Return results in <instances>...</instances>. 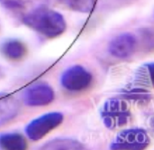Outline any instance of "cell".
<instances>
[{
  "mask_svg": "<svg viewBox=\"0 0 154 150\" xmlns=\"http://www.w3.org/2000/svg\"><path fill=\"white\" fill-rule=\"evenodd\" d=\"M23 22L31 29L49 38L60 35L66 29L63 16L46 5L36 7L24 14Z\"/></svg>",
  "mask_w": 154,
  "mask_h": 150,
  "instance_id": "obj_1",
  "label": "cell"
},
{
  "mask_svg": "<svg viewBox=\"0 0 154 150\" xmlns=\"http://www.w3.org/2000/svg\"><path fill=\"white\" fill-rule=\"evenodd\" d=\"M100 116L104 125L109 129H116L126 125L131 117L127 101L122 98H111L105 101Z\"/></svg>",
  "mask_w": 154,
  "mask_h": 150,
  "instance_id": "obj_2",
  "label": "cell"
},
{
  "mask_svg": "<svg viewBox=\"0 0 154 150\" xmlns=\"http://www.w3.org/2000/svg\"><path fill=\"white\" fill-rule=\"evenodd\" d=\"M148 133L142 129H130L121 131L110 144L111 149L141 150L150 145Z\"/></svg>",
  "mask_w": 154,
  "mask_h": 150,
  "instance_id": "obj_3",
  "label": "cell"
},
{
  "mask_svg": "<svg viewBox=\"0 0 154 150\" xmlns=\"http://www.w3.org/2000/svg\"><path fill=\"white\" fill-rule=\"evenodd\" d=\"M63 120V114L60 112H49L39 118L32 120L25 127L26 136L33 140L37 141L45 137L49 132L56 129L61 124Z\"/></svg>",
  "mask_w": 154,
  "mask_h": 150,
  "instance_id": "obj_4",
  "label": "cell"
},
{
  "mask_svg": "<svg viewBox=\"0 0 154 150\" xmlns=\"http://www.w3.org/2000/svg\"><path fill=\"white\" fill-rule=\"evenodd\" d=\"M91 73L81 65H73L69 67L60 77L62 87L70 91H83L91 84Z\"/></svg>",
  "mask_w": 154,
  "mask_h": 150,
  "instance_id": "obj_5",
  "label": "cell"
},
{
  "mask_svg": "<svg viewBox=\"0 0 154 150\" xmlns=\"http://www.w3.org/2000/svg\"><path fill=\"white\" fill-rule=\"evenodd\" d=\"M21 98L27 106H45L54 100V91L51 87L46 83H36L25 88L21 94Z\"/></svg>",
  "mask_w": 154,
  "mask_h": 150,
  "instance_id": "obj_6",
  "label": "cell"
},
{
  "mask_svg": "<svg viewBox=\"0 0 154 150\" xmlns=\"http://www.w3.org/2000/svg\"><path fill=\"white\" fill-rule=\"evenodd\" d=\"M136 46V37L131 33H123L111 40L108 45V52L116 58L125 59L133 55Z\"/></svg>",
  "mask_w": 154,
  "mask_h": 150,
  "instance_id": "obj_7",
  "label": "cell"
},
{
  "mask_svg": "<svg viewBox=\"0 0 154 150\" xmlns=\"http://www.w3.org/2000/svg\"><path fill=\"white\" fill-rule=\"evenodd\" d=\"M19 110V102L12 94L0 92V127L14 119Z\"/></svg>",
  "mask_w": 154,
  "mask_h": 150,
  "instance_id": "obj_8",
  "label": "cell"
},
{
  "mask_svg": "<svg viewBox=\"0 0 154 150\" xmlns=\"http://www.w3.org/2000/svg\"><path fill=\"white\" fill-rule=\"evenodd\" d=\"M49 0H0V4L8 10L28 13L31 10L46 5Z\"/></svg>",
  "mask_w": 154,
  "mask_h": 150,
  "instance_id": "obj_9",
  "label": "cell"
},
{
  "mask_svg": "<svg viewBox=\"0 0 154 150\" xmlns=\"http://www.w3.org/2000/svg\"><path fill=\"white\" fill-rule=\"evenodd\" d=\"M1 52L6 58L16 61L24 57L26 53V47L19 40L10 39L2 44Z\"/></svg>",
  "mask_w": 154,
  "mask_h": 150,
  "instance_id": "obj_10",
  "label": "cell"
},
{
  "mask_svg": "<svg viewBox=\"0 0 154 150\" xmlns=\"http://www.w3.org/2000/svg\"><path fill=\"white\" fill-rule=\"evenodd\" d=\"M41 149L48 150H79L83 149L84 146L79 141L68 139V138H57L51 140H49L42 148Z\"/></svg>",
  "mask_w": 154,
  "mask_h": 150,
  "instance_id": "obj_11",
  "label": "cell"
},
{
  "mask_svg": "<svg viewBox=\"0 0 154 150\" xmlns=\"http://www.w3.org/2000/svg\"><path fill=\"white\" fill-rule=\"evenodd\" d=\"M27 143L24 138L15 132L0 134V148L8 150H23L26 148Z\"/></svg>",
  "mask_w": 154,
  "mask_h": 150,
  "instance_id": "obj_12",
  "label": "cell"
},
{
  "mask_svg": "<svg viewBox=\"0 0 154 150\" xmlns=\"http://www.w3.org/2000/svg\"><path fill=\"white\" fill-rule=\"evenodd\" d=\"M152 70H153V64L152 62L143 64V66L139 68L134 78V86L132 88L143 89L144 87H148L149 84L152 86Z\"/></svg>",
  "mask_w": 154,
  "mask_h": 150,
  "instance_id": "obj_13",
  "label": "cell"
},
{
  "mask_svg": "<svg viewBox=\"0 0 154 150\" xmlns=\"http://www.w3.org/2000/svg\"><path fill=\"white\" fill-rule=\"evenodd\" d=\"M61 5L66 7L80 12V13H90L94 6L96 0H58Z\"/></svg>",
  "mask_w": 154,
  "mask_h": 150,
  "instance_id": "obj_14",
  "label": "cell"
}]
</instances>
